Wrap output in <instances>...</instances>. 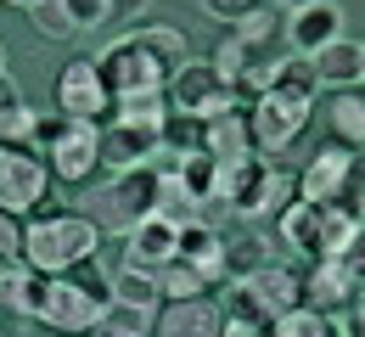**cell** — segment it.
Here are the masks:
<instances>
[{"label": "cell", "mask_w": 365, "mask_h": 337, "mask_svg": "<svg viewBox=\"0 0 365 337\" xmlns=\"http://www.w3.org/2000/svg\"><path fill=\"white\" fill-rule=\"evenodd\" d=\"M185 56H191V51H185L180 28L152 23V28H130V34H118L113 46L96 56V68H101V79H107L113 96H140V90H163L169 73L180 68Z\"/></svg>", "instance_id": "1"}, {"label": "cell", "mask_w": 365, "mask_h": 337, "mask_svg": "<svg viewBox=\"0 0 365 337\" xmlns=\"http://www.w3.org/2000/svg\"><path fill=\"white\" fill-rule=\"evenodd\" d=\"M96 253H101V231L85 214H46V219L23 225V264L40 276H68Z\"/></svg>", "instance_id": "2"}, {"label": "cell", "mask_w": 365, "mask_h": 337, "mask_svg": "<svg viewBox=\"0 0 365 337\" xmlns=\"http://www.w3.org/2000/svg\"><path fill=\"white\" fill-rule=\"evenodd\" d=\"M158 180H163L158 163H146V169H124V175H113V180L91 186L79 214L91 219L96 231H118V237H130L146 214H158Z\"/></svg>", "instance_id": "3"}, {"label": "cell", "mask_w": 365, "mask_h": 337, "mask_svg": "<svg viewBox=\"0 0 365 337\" xmlns=\"http://www.w3.org/2000/svg\"><path fill=\"white\" fill-rule=\"evenodd\" d=\"M220 202L236 208L242 219L281 214V208L292 202V175H287L281 163H270V157L247 152V157H236V163H220Z\"/></svg>", "instance_id": "4"}, {"label": "cell", "mask_w": 365, "mask_h": 337, "mask_svg": "<svg viewBox=\"0 0 365 337\" xmlns=\"http://www.w3.org/2000/svg\"><path fill=\"white\" fill-rule=\"evenodd\" d=\"M315 118V90L298 85H270L264 96L247 101V130H253V152H287L304 135V124Z\"/></svg>", "instance_id": "5"}, {"label": "cell", "mask_w": 365, "mask_h": 337, "mask_svg": "<svg viewBox=\"0 0 365 337\" xmlns=\"http://www.w3.org/2000/svg\"><path fill=\"white\" fill-rule=\"evenodd\" d=\"M163 101H169V113L208 124V118H220V113H230V107H236V90L220 79V68H214V62L185 56L180 68L169 73V85H163Z\"/></svg>", "instance_id": "6"}, {"label": "cell", "mask_w": 365, "mask_h": 337, "mask_svg": "<svg viewBox=\"0 0 365 337\" xmlns=\"http://www.w3.org/2000/svg\"><path fill=\"white\" fill-rule=\"evenodd\" d=\"M56 113L73 118V124H91V130H101L113 118V90H107L96 56L62 62V73H56Z\"/></svg>", "instance_id": "7"}, {"label": "cell", "mask_w": 365, "mask_h": 337, "mask_svg": "<svg viewBox=\"0 0 365 337\" xmlns=\"http://www.w3.org/2000/svg\"><path fill=\"white\" fill-rule=\"evenodd\" d=\"M46 186H51V169L29 152V146H0V214L23 219L46 202Z\"/></svg>", "instance_id": "8"}, {"label": "cell", "mask_w": 365, "mask_h": 337, "mask_svg": "<svg viewBox=\"0 0 365 337\" xmlns=\"http://www.w3.org/2000/svg\"><path fill=\"white\" fill-rule=\"evenodd\" d=\"M96 157H101V169H113V175L146 169V163L163 157V124H124V118H113V124L96 130Z\"/></svg>", "instance_id": "9"}, {"label": "cell", "mask_w": 365, "mask_h": 337, "mask_svg": "<svg viewBox=\"0 0 365 337\" xmlns=\"http://www.w3.org/2000/svg\"><path fill=\"white\" fill-rule=\"evenodd\" d=\"M101 309H107V298H96L91 287H79L73 276H51L46 281V304H40V315L34 321H46L51 332H91L96 321H101Z\"/></svg>", "instance_id": "10"}, {"label": "cell", "mask_w": 365, "mask_h": 337, "mask_svg": "<svg viewBox=\"0 0 365 337\" xmlns=\"http://www.w3.org/2000/svg\"><path fill=\"white\" fill-rule=\"evenodd\" d=\"M281 34H287V46L298 51V56H315L320 46L343 40V6L337 0H309V6H298L281 23Z\"/></svg>", "instance_id": "11"}, {"label": "cell", "mask_w": 365, "mask_h": 337, "mask_svg": "<svg viewBox=\"0 0 365 337\" xmlns=\"http://www.w3.org/2000/svg\"><path fill=\"white\" fill-rule=\"evenodd\" d=\"M225 332V309L220 298H180V304H163L152 337H220Z\"/></svg>", "instance_id": "12"}, {"label": "cell", "mask_w": 365, "mask_h": 337, "mask_svg": "<svg viewBox=\"0 0 365 337\" xmlns=\"http://www.w3.org/2000/svg\"><path fill=\"white\" fill-rule=\"evenodd\" d=\"M46 169L56 175V180H68V186H85L96 169H101L91 124H68V135H62L56 146H46Z\"/></svg>", "instance_id": "13"}, {"label": "cell", "mask_w": 365, "mask_h": 337, "mask_svg": "<svg viewBox=\"0 0 365 337\" xmlns=\"http://www.w3.org/2000/svg\"><path fill=\"white\" fill-rule=\"evenodd\" d=\"M360 281H354V270L343 264V259H315V270L304 276V304L309 309H343V304H360Z\"/></svg>", "instance_id": "14"}, {"label": "cell", "mask_w": 365, "mask_h": 337, "mask_svg": "<svg viewBox=\"0 0 365 337\" xmlns=\"http://www.w3.org/2000/svg\"><path fill=\"white\" fill-rule=\"evenodd\" d=\"M180 247V225H169L163 214H146L135 231L124 237V264H140V270H163Z\"/></svg>", "instance_id": "15"}, {"label": "cell", "mask_w": 365, "mask_h": 337, "mask_svg": "<svg viewBox=\"0 0 365 337\" xmlns=\"http://www.w3.org/2000/svg\"><path fill=\"white\" fill-rule=\"evenodd\" d=\"M242 287L259 298V309L270 315V321H281V315H292L298 304H304V276L292 270V264H281V259H270L253 281H242Z\"/></svg>", "instance_id": "16"}, {"label": "cell", "mask_w": 365, "mask_h": 337, "mask_svg": "<svg viewBox=\"0 0 365 337\" xmlns=\"http://www.w3.org/2000/svg\"><path fill=\"white\" fill-rule=\"evenodd\" d=\"M197 152H208L214 163H236V157H247V152H253V130H247V107L236 101L230 113L208 118V124H202V146H197Z\"/></svg>", "instance_id": "17"}, {"label": "cell", "mask_w": 365, "mask_h": 337, "mask_svg": "<svg viewBox=\"0 0 365 337\" xmlns=\"http://www.w3.org/2000/svg\"><path fill=\"white\" fill-rule=\"evenodd\" d=\"M264 264H270V242L259 237V231H236V237L220 242V281H225V287L253 281Z\"/></svg>", "instance_id": "18"}, {"label": "cell", "mask_w": 365, "mask_h": 337, "mask_svg": "<svg viewBox=\"0 0 365 337\" xmlns=\"http://www.w3.org/2000/svg\"><path fill=\"white\" fill-rule=\"evenodd\" d=\"M349 157H354L349 146H326V152H315V163L298 175V197H304V202H320V208L337 202V197H343V175H349Z\"/></svg>", "instance_id": "19"}, {"label": "cell", "mask_w": 365, "mask_h": 337, "mask_svg": "<svg viewBox=\"0 0 365 337\" xmlns=\"http://www.w3.org/2000/svg\"><path fill=\"white\" fill-rule=\"evenodd\" d=\"M309 68H315V79L320 85H331V90H354L365 79V51L360 40H331V46H320L315 56H309Z\"/></svg>", "instance_id": "20"}, {"label": "cell", "mask_w": 365, "mask_h": 337, "mask_svg": "<svg viewBox=\"0 0 365 337\" xmlns=\"http://www.w3.org/2000/svg\"><path fill=\"white\" fill-rule=\"evenodd\" d=\"M275 231H281V242H287L292 253H304V259H320V202H304V197H292V202L275 214Z\"/></svg>", "instance_id": "21"}, {"label": "cell", "mask_w": 365, "mask_h": 337, "mask_svg": "<svg viewBox=\"0 0 365 337\" xmlns=\"http://www.w3.org/2000/svg\"><path fill=\"white\" fill-rule=\"evenodd\" d=\"M46 281L40 270H29V264H0V309H11V315H40V304H46Z\"/></svg>", "instance_id": "22"}, {"label": "cell", "mask_w": 365, "mask_h": 337, "mask_svg": "<svg viewBox=\"0 0 365 337\" xmlns=\"http://www.w3.org/2000/svg\"><path fill=\"white\" fill-rule=\"evenodd\" d=\"M220 231L208 225V219H191V225H180V247H175V259H185V264H197L208 281H220Z\"/></svg>", "instance_id": "23"}, {"label": "cell", "mask_w": 365, "mask_h": 337, "mask_svg": "<svg viewBox=\"0 0 365 337\" xmlns=\"http://www.w3.org/2000/svg\"><path fill=\"white\" fill-rule=\"evenodd\" d=\"M113 304H130V309H163V287H158V270H140V264H118V270H113Z\"/></svg>", "instance_id": "24"}, {"label": "cell", "mask_w": 365, "mask_h": 337, "mask_svg": "<svg viewBox=\"0 0 365 337\" xmlns=\"http://www.w3.org/2000/svg\"><path fill=\"white\" fill-rule=\"evenodd\" d=\"M326 113H331V135L349 146V152H360L365 146V96L360 90H337Z\"/></svg>", "instance_id": "25"}, {"label": "cell", "mask_w": 365, "mask_h": 337, "mask_svg": "<svg viewBox=\"0 0 365 337\" xmlns=\"http://www.w3.org/2000/svg\"><path fill=\"white\" fill-rule=\"evenodd\" d=\"M158 309H130V304H107L101 321L91 326V337H152Z\"/></svg>", "instance_id": "26"}, {"label": "cell", "mask_w": 365, "mask_h": 337, "mask_svg": "<svg viewBox=\"0 0 365 337\" xmlns=\"http://www.w3.org/2000/svg\"><path fill=\"white\" fill-rule=\"evenodd\" d=\"M158 287H163V304H180V298H208V276L197 270V264H185V259H169L163 270H158Z\"/></svg>", "instance_id": "27"}, {"label": "cell", "mask_w": 365, "mask_h": 337, "mask_svg": "<svg viewBox=\"0 0 365 337\" xmlns=\"http://www.w3.org/2000/svg\"><path fill=\"white\" fill-rule=\"evenodd\" d=\"M270 337H343V326L326 315V309H309V304H298L292 315H281L270 326Z\"/></svg>", "instance_id": "28"}, {"label": "cell", "mask_w": 365, "mask_h": 337, "mask_svg": "<svg viewBox=\"0 0 365 337\" xmlns=\"http://www.w3.org/2000/svg\"><path fill=\"white\" fill-rule=\"evenodd\" d=\"M360 231V219L349 214V208H337V202H326L320 208V259H337L343 247H349V237Z\"/></svg>", "instance_id": "29"}, {"label": "cell", "mask_w": 365, "mask_h": 337, "mask_svg": "<svg viewBox=\"0 0 365 337\" xmlns=\"http://www.w3.org/2000/svg\"><path fill=\"white\" fill-rule=\"evenodd\" d=\"M163 113H169L163 90H140V96H113V118H124V124H163ZM113 118H107V124H113Z\"/></svg>", "instance_id": "30"}, {"label": "cell", "mask_w": 365, "mask_h": 337, "mask_svg": "<svg viewBox=\"0 0 365 337\" xmlns=\"http://www.w3.org/2000/svg\"><path fill=\"white\" fill-rule=\"evenodd\" d=\"M29 17H34V34H46V40H73V34H79L62 0H40V6L29 11Z\"/></svg>", "instance_id": "31"}, {"label": "cell", "mask_w": 365, "mask_h": 337, "mask_svg": "<svg viewBox=\"0 0 365 337\" xmlns=\"http://www.w3.org/2000/svg\"><path fill=\"white\" fill-rule=\"evenodd\" d=\"M34 118H40V113H34L29 101L6 107V113H0V146H29L34 141Z\"/></svg>", "instance_id": "32"}, {"label": "cell", "mask_w": 365, "mask_h": 337, "mask_svg": "<svg viewBox=\"0 0 365 337\" xmlns=\"http://www.w3.org/2000/svg\"><path fill=\"white\" fill-rule=\"evenodd\" d=\"M337 208H349V214H360V208H365V146L349 157V175H343V197H337Z\"/></svg>", "instance_id": "33"}, {"label": "cell", "mask_w": 365, "mask_h": 337, "mask_svg": "<svg viewBox=\"0 0 365 337\" xmlns=\"http://www.w3.org/2000/svg\"><path fill=\"white\" fill-rule=\"evenodd\" d=\"M259 6H264V0H202V11H208L214 23H230V28H236V23H247Z\"/></svg>", "instance_id": "34"}, {"label": "cell", "mask_w": 365, "mask_h": 337, "mask_svg": "<svg viewBox=\"0 0 365 337\" xmlns=\"http://www.w3.org/2000/svg\"><path fill=\"white\" fill-rule=\"evenodd\" d=\"M62 6H68L73 28L85 34V28H101V23H107V6H113V0H62Z\"/></svg>", "instance_id": "35"}, {"label": "cell", "mask_w": 365, "mask_h": 337, "mask_svg": "<svg viewBox=\"0 0 365 337\" xmlns=\"http://www.w3.org/2000/svg\"><path fill=\"white\" fill-rule=\"evenodd\" d=\"M0 264H23V225L0 214Z\"/></svg>", "instance_id": "36"}, {"label": "cell", "mask_w": 365, "mask_h": 337, "mask_svg": "<svg viewBox=\"0 0 365 337\" xmlns=\"http://www.w3.org/2000/svg\"><path fill=\"white\" fill-rule=\"evenodd\" d=\"M337 259H343V264L354 270V281H360V287H365V225H360V231H354V237H349V247H343Z\"/></svg>", "instance_id": "37"}, {"label": "cell", "mask_w": 365, "mask_h": 337, "mask_svg": "<svg viewBox=\"0 0 365 337\" xmlns=\"http://www.w3.org/2000/svg\"><path fill=\"white\" fill-rule=\"evenodd\" d=\"M68 124H73V118H62V113H51V118H34V141H40V146H56L62 135H68Z\"/></svg>", "instance_id": "38"}, {"label": "cell", "mask_w": 365, "mask_h": 337, "mask_svg": "<svg viewBox=\"0 0 365 337\" xmlns=\"http://www.w3.org/2000/svg\"><path fill=\"white\" fill-rule=\"evenodd\" d=\"M140 11H146V0H113L107 6V23H124V34L140 23Z\"/></svg>", "instance_id": "39"}, {"label": "cell", "mask_w": 365, "mask_h": 337, "mask_svg": "<svg viewBox=\"0 0 365 337\" xmlns=\"http://www.w3.org/2000/svg\"><path fill=\"white\" fill-rule=\"evenodd\" d=\"M220 337H270V326H253V321H225Z\"/></svg>", "instance_id": "40"}, {"label": "cell", "mask_w": 365, "mask_h": 337, "mask_svg": "<svg viewBox=\"0 0 365 337\" xmlns=\"http://www.w3.org/2000/svg\"><path fill=\"white\" fill-rule=\"evenodd\" d=\"M298 6H309V0H264V11H275V17H281V23H287V17H292V11H298Z\"/></svg>", "instance_id": "41"}, {"label": "cell", "mask_w": 365, "mask_h": 337, "mask_svg": "<svg viewBox=\"0 0 365 337\" xmlns=\"http://www.w3.org/2000/svg\"><path fill=\"white\" fill-rule=\"evenodd\" d=\"M17 85H11V73H0V113H6V107H17Z\"/></svg>", "instance_id": "42"}, {"label": "cell", "mask_w": 365, "mask_h": 337, "mask_svg": "<svg viewBox=\"0 0 365 337\" xmlns=\"http://www.w3.org/2000/svg\"><path fill=\"white\" fill-rule=\"evenodd\" d=\"M6 6H23V11H34V6H40V0H6Z\"/></svg>", "instance_id": "43"}, {"label": "cell", "mask_w": 365, "mask_h": 337, "mask_svg": "<svg viewBox=\"0 0 365 337\" xmlns=\"http://www.w3.org/2000/svg\"><path fill=\"white\" fill-rule=\"evenodd\" d=\"M0 62H6V46H0Z\"/></svg>", "instance_id": "44"}, {"label": "cell", "mask_w": 365, "mask_h": 337, "mask_svg": "<svg viewBox=\"0 0 365 337\" xmlns=\"http://www.w3.org/2000/svg\"><path fill=\"white\" fill-rule=\"evenodd\" d=\"M360 298H365V292H360Z\"/></svg>", "instance_id": "45"}, {"label": "cell", "mask_w": 365, "mask_h": 337, "mask_svg": "<svg viewBox=\"0 0 365 337\" xmlns=\"http://www.w3.org/2000/svg\"><path fill=\"white\" fill-rule=\"evenodd\" d=\"M360 51H365V46H360Z\"/></svg>", "instance_id": "46"}]
</instances>
